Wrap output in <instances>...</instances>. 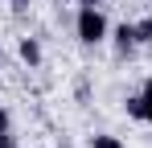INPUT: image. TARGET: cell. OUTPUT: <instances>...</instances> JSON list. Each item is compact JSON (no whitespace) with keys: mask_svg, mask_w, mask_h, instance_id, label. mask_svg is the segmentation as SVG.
<instances>
[{"mask_svg":"<svg viewBox=\"0 0 152 148\" xmlns=\"http://www.w3.org/2000/svg\"><path fill=\"white\" fill-rule=\"evenodd\" d=\"M91 148H124L115 136H91Z\"/></svg>","mask_w":152,"mask_h":148,"instance_id":"cell-7","label":"cell"},{"mask_svg":"<svg viewBox=\"0 0 152 148\" xmlns=\"http://www.w3.org/2000/svg\"><path fill=\"white\" fill-rule=\"evenodd\" d=\"M25 4H29V0H12V8H17V12H25Z\"/></svg>","mask_w":152,"mask_h":148,"instance_id":"cell-10","label":"cell"},{"mask_svg":"<svg viewBox=\"0 0 152 148\" xmlns=\"http://www.w3.org/2000/svg\"><path fill=\"white\" fill-rule=\"evenodd\" d=\"M74 29H78V41L82 45H99L103 37H107V17L99 12V4H82Z\"/></svg>","mask_w":152,"mask_h":148,"instance_id":"cell-1","label":"cell"},{"mask_svg":"<svg viewBox=\"0 0 152 148\" xmlns=\"http://www.w3.org/2000/svg\"><path fill=\"white\" fill-rule=\"evenodd\" d=\"M136 41H140V45H152V17L136 21Z\"/></svg>","mask_w":152,"mask_h":148,"instance_id":"cell-5","label":"cell"},{"mask_svg":"<svg viewBox=\"0 0 152 148\" xmlns=\"http://www.w3.org/2000/svg\"><path fill=\"white\" fill-rule=\"evenodd\" d=\"M0 66H4V53H0Z\"/></svg>","mask_w":152,"mask_h":148,"instance_id":"cell-12","label":"cell"},{"mask_svg":"<svg viewBox=\"0 0 152 148\" xmlns=\"http://www.w3.org/2000/svg\"><path fill=\"white\" fill-rule=\"evenodd\" d=\"M21 58H25L29 66H41V45H37V37H21Z\"/></svg>","mask_w":152,"mask_h":148,"instance_id":"cell-3","label":"cell"},{"mask_svg":"<svg viewBox=\"0 0 152 148\" xmlns=\"http://www.w3.org/2000/svg\"><path fill=\"white\" fill-rule=\"evenodd\" d=\"M140 95H144V123H152V78H144Z\"/></svg>","mask_w":152,"mask_h":148,"instance_id":"cell-6","label":"cell"},{"mask_svg":"<svg viewBox=\"0 0 152 148\" xmlns=\"http://www.w3.org/2000/svg\"><path fill=\"white\" fill-rule=\"evenodd\" d=\"M0 132H8V111L0 107Z\"/></svg>","mask_w":152,"mask_h":148,"instance_id":"cell-9","label":"cell"},{"mask_svg":"<svg viewBox=\"0 0 152 148\" xmlns=\"http://www.w3.org/2000/svg\"><path fill=\"white\" fill-rule=\"evenodd\" d=\"M140 45V41H136V25H119V29H115V53H119V58H127V53H132V49Z\"/></svg>","mask_w":152,"mask_h":148,"instance_id":"cell-2","label":"cell"},{"mask_svg":"<svg viewBox=\"0 0 152 148\" xmlns=\"http://www.w3.org/2000/svg\"><path fill=\"white\" fill-rule=\"evenodd\" d=\"M0 148H17V136L12 132H0Z\"/></svg>","mask_w":152,"mask_h":148,"instance_id":"cell-8","label":"cell"},{"mask_svg":"<svg viewBox=\"0 0 152 148\" xmlns=\"http://www.w3.org/2000/svg\"><path fill=\"white\" fill-rule=\"evenodd\" d=\"M124 107H127V115H132V119H140V123H144V95H127Z\"/></svg>","mask_w":152,"mask_h":148,"instance_id":"cell-4","label":"cell"},{"mask_svg":"<svg viewBox=\"0 0 152 148\" xmlns=\"http://www.w3.org/2000/svg\"><path fill=\"white\" fill-rule=\"evenodd\" d=\"M78 4H99V0H78Z\"/></svg>","mask_w":152,"mask_h":148,"instance_id":"cell-11","label":"cell"}]
</instances>
